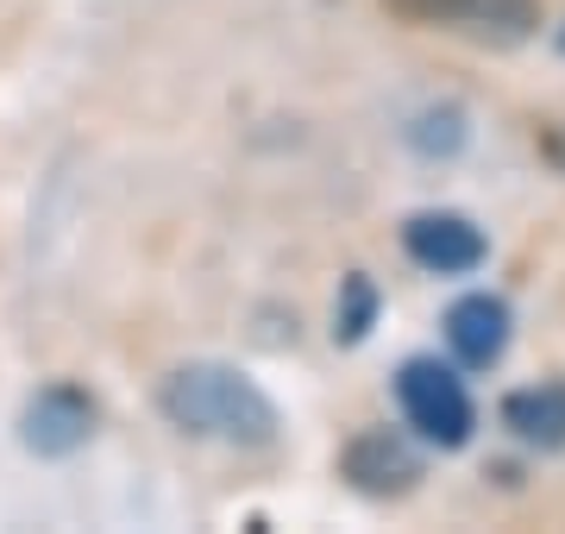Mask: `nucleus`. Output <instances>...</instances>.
<instances>
[{"mask_svg":"<svg viewBox=\"0 0 565 534\" xmlns=\"http://www.w3.org/2000/svg\"><path fill=\"white\" fill-rule=\"evenodd\" d=\"M559 51H565V25H559Z\"/></svg>","mask_w":565,"mask_h":534,"instance_id":"nucleus-11","label":"nucleus"},{"mask_svg":"<svg viewBox=\"0 0 565 534\" xmlns=\"http://www.w3.org/2000/svg\"><path fill=\"white\" fill-rule=\"evenodd\" d=\"M503 428L534 452L565 447V384H527L503 396Z\"/></svg>","mask_w":565,"mask_h":534,"instance_id":"nucleus-8","label":"nucleus"},{"mask_svg":"<svg viewBox=\"0 0 565 534\" xmlns=\"http://www.w3.org/2000/svg\"><path fill=\"white\" fill-rule=\"evenodd\" d=\"M88 434H95V396L76 384H44L20 415V440L39 459H70L76 447H88Z\"/></svg>","mask_w":565,"mask_h":534,"instance_id":"nucleus-5","label":"nucleus"},{"mask_svg":"<svg viewBox=\"0 0 565 534\" xmlns=\"http://www.w3.org/2000/svg\"><path fill=\"white\" fill-rule=\"evenodd\" d=\"M541 158L565 177V126H546V132H541Z\"/></svg>","mask_w":565,"mask_h":534,"instance_id":"nucleus-10","label":"nucleus"},{"mask_svg":"<svg viewBox=\"0 0 565 534\" xmlns=\"http://www.w3.org/2000/svg\"><path fill=\"white\" fill-rule=\"evenodd\" d=\"M390 13H403L434 32H459L478 44H527L541 32V0H390Z\"/></svg>","mask_w":565,"mask_h":534,"instance_id":"nucleus-3","label":"nucleus"},{"mask_svg":"<svg viewBox=\"0 0 565 534\" xmlns=\"http://www.w3.org/2000/svg\"><path fill=\"white\" fill-rule=\"evenodd\" d=\"M371 314H377V289H371V277H345V302H340V314H333V340L359 346L364 333H371Z\"/></svg>","mask_w":565,"mask_h":534,"instance_id":"nucleus-9","label":"nucleus"},{"mask_svg":"<svg viewBox=\"0 0 565 534\" xmlns=\"http://www.w3.org/2000/svg\"><path fill=\"white\" fill-rule=\"evenodd\" d=\"M340 478L359 496H408V491H415V478H422V452L408 447L403 434L364 428V434H352V440H345Z\"/></svg>","mask_w":565,"mask_h":534,"instance_id":"nucleus-6","label":"nucleus"},{"mask_svg":"<svg viewBox=\"0 0 565 534\" xmlns=\"http://www.w3.org/2000/svg\"><path fill=\"white\" fill-rule=\"evenodd\" d=\"M403 252L434 277H465V270H478L490 258V239L484 226L452 214V207H422V214L403 221Z\"/></svg>","mask_w":565,"mask_h":534,"instance_id":"nucleus-4","label":"nucleus"},{"mask_svg":"<svg viewBox=\"0 0 565 534\" xmlns=\"http://www.w3.org/2000/svg\"><path fill=\"white\" fill-rule=\"evenodd\" d=\"M509 333H515V314H509L503 296L490 289H471L446 309V346L459 359L465 371H490L497 359L509 352Z\"/></svg>","mask_w":565,"mask_h":534,"instance_id":"nucleus-7","label":"nucleus"},{"mask_svg":"<svg viewBox=\"0 0 565 534\" xmlns=\"http://www.w3.org/2000/svg\"><path fill=\"white\" fill-rule=\"evenodd\" d=\"M396 403H403V421L422 434L427 447L459 452L478 428V403L465 391V377L440 359H403L396 371Z\"/></svg>","mask_w":565,"mask_h":534,"instance_id":"nucleus-2","label":"nucleus"},{"mask_svg":"<svg viewBox=\"0 0 565 534\" xmlns=\"http://www.w3.org/2000/svg\"><path fill=\"white\" fill-rule=\"evenodd\" d=\"M163 421L189 440H221V447H270L282 428L277 403L258 391V377L221 359H189L158 384Z\"/></svg>","mask_w":565,"mask_h":534,"instance_id":"nucleus-1","label":"nucleus"}]
</instances>
